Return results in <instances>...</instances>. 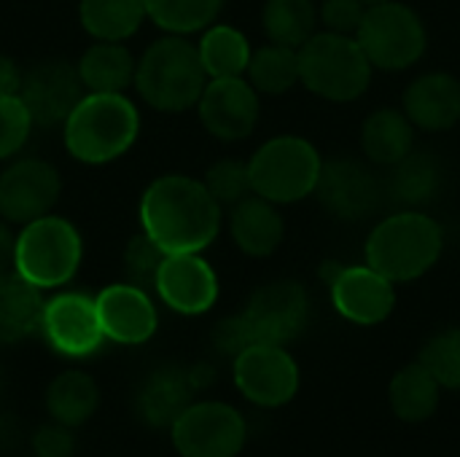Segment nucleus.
<instances>
[{
    "mask_svg": "<svg viewBox=\"0 0 460 457\" xmlns=\"http://www.w3.org/2000/svg\"><path fill=\"white\" fill-rule=\"evenodd\" d=\"M140 224L164 253H199L218 237L221 205L202 180L162 175L140 199Z\"/></svg>",
    "mask_w": 460,
    "mask_h": 457,
    "instance_id": "1",
    "label": "nucleus"
},
{
    "mask_svg": "<svg viewBox=\"0 0 460 457\" xmlns=\"http://www.w3.org/2000/svg\"><path fill=\"white\" fill-rule=\"evenodd\" d=\"M445 250V229L423 210H399L367 237L364 259L391 283H412L431 272Z\"/></svg>",
    "mask_w": 460,
    "mask_h": 457,
    "instance_id": "2",
    "label": "nucleus"
},
{
    "mask_svg": "<svg viewBox=\"0 0 460 457\" xmlns=\"http://www.w3.org/2000/svg\"><path fill=\"white\" fill-rule=\"evenodd\" d=\"M62 127L73 159L108 164L132 148L140 132V116L124 92H86Z\"/></svg>",
    "mask_w": 460,
    "mask_h": 457,
    "instance_id": "3",
    "label": "nucleus"
},
{
    "mask_svg": "<svg viewBox=\"0 0 460 457\" xmlns=\"http://www.w3.org/2000/svg\"><path fill=\"white\" fill-rule=\"evenodd\" d=\"M208 83L199 51L181 35H167L151 43L137 67L135 86L140 97L164 113H183L194 108Z\"/></svg>",
    "mask_w": 460,
    "mask_h": 457,
    "instance_id": "4",
    "label": "nucleus"
},
{
    "mask_svg": "<svg viewBox=\"0 0 460 457\" xmlns=\"http://www.w3.org/2000/svg\"><path fill=\"white\" fill-rule=\"evenodd\" d=\"M299 83L329 102H353L367 94L375 67L353 35L318 30L299 48Z\"/></svg>",
    "mask_w": 460,
    "mask_h": 457,
    "instance_id": "5",
    "label": "nucleus"
},
{
    "mask_svg": "<svg viewBox=\"0 0 460 457\" xmlns=\"http://www.w3.org/2000/svg\"><path fill=\"white\" fill-rule=\"evenodd\" d=\"M321 167L323 159L307 137L278 135L248 159L251 189L275 205H294L315 194Z\"/></svg>",
    "mask_w": 460,
    "mask_h": 457,
    "instance_id": "6",
    "label": "nucleus"
},
{
    "mask_svg": "<svg viewBox=\"0 0 460 457\" xmlns=\"http://www.w3.org/2000/svg\"><path fill=\"white\" fill-rule=\"evenodd\" d=\"M84 242L78 229L59 215H40L16 234V275L38 291L70 283L81 267Z\"/></svg>",
    "mask_w": 460,
    "mask_h": 457,
    "instance_id": "7",
    "label": "nucleus"
},
{
    "mask_svg": "<svg viewBox=\"0 0 460 457\" xmlns=\"http://www.w3.org/2000/svg\"><path fill=\"white\" fill-rule=\"evenodd\" d=\"M375 70L402 73L418 65L429 48V32L420 13L399 0L369 5L356 32Z\"/></svg>",
    "mask_w": 460,
    "mask_h": 457,
    "instance_id": "8",
    "label": "nucleus"
},
{
    "mask_svg": "<svg viewBox=\"0 0 460 457\" xmlns=\"http://www.w3.org/2000/svg\"><path fill=\"white\" fill-rule=\"evenodd\" d=\"M315 197L332 218L356 224L372 218L383 207L385 180L375 172V164L369 162L334 156L321 167Z\"/></svg>",
    "mask_w": 460,
    "mask_h": 457,
    "instance_id": "9",
    "label": "nucleus"
},
{
    "mask_svg": "<svg viewBox=\"0 0 460 457\" xmlns=\"http://www.w3.org/2000/svg\"><path fill=\"white\" fill-rule=\"evenodd\" d=\"M334 310L356 326H377L396 307V283L364 264L329 261L321 269Z\"/></svg>",
    "mask_w": 460,
    "mask_h": 457,
    "instance_id": "10",
    "label": "nucleus"
},
{
    "mask_svg": "<svg viewBox=\"0 0 460 457\" xmlns=\"http://www.w3.org/2000/svg\"><path fill=\"white\" fill-rule=\"evenodd\" d=\"M170 431L181 457H237L248 439L243 415L224 401L189 404Z\"/></svg>",
    "mask_w": 460,
    "mask_h": 457,
    "instance_id": "11",
    "label": "nucleus"
},
{
    "mask_svg": "<svg viewBox=\"0 0 460 457\" xmlns=\"http://www.w3.org/2000/svg\"><path fill=\"white\" fill-rule=\"evenodd\" d=\"M243 318L256 345L286 347L310 323V296L296 280H275L251 296Z\"/></svg>",
    "mask_w": 460,
    "mask_h": 457,
    "instance_id": "12",
    "label": "nucleus"
},
{
    "mask_svg": "<svg viewBox=\"0 0 460 457\" xmlns=\"http://www.w3.org/2000/svg\"><path fill=\"white\" fill-rule=\"evenodd\" d=\"M38 331L54 353L73 361L94 356L105 342L94 299L78 291L57 294L43 302Z\"/></svg>",
    "mask_w": 460,
    "mask_h": 457,
    "instance_id": "13",
    "label": "nucleus"
},
{
    "mask_svg": "<svg viewBox=\"0 0 460 457\" xmlns=\"http://www.w3.org/2000/svg\"><path fill=\"white\" fill-rule=\"evenodd\" d=\"M234 385L256 407L275 409L299 391V366L280 345H253L234 358Z\"/></svg>",
    "mask_w": 460,
    "mask_h": 457,
    "instance_id": "14",
    "label": "nucleus"
},
{
    "mask_svg": "<svg viewBox=\"0 0 460 457\" xmlns=\"http://www.w3.org/2000/svg\"><path fill=\"white\" fill-rule=\"evenodd\" d=\"M197 108L202 127L224 143L245 140L259 124V92L245 75L208 78Z\"/></svg>",
    "mask_w": 460,
    "mask_h": 457,
    "instance_id": "15",
    "label": "nucleus"
},
{
    "mask_svg": "<svg viewBox=\"0 0 460 457\" xmlns=\"http://www.w3.org/2000/svg\"><path fill=\"white\" fill-rule=\"evenodd\" d=\"M59 172L43 159H16L0 175V218L8 224H30L49 215L59 197Z\"/></svg>",
    "mask_w": 460,
    "mask_h": 457,
    "instance_id": "16",
    "label": "nucleus"
},
{
    "mask_svg": "<svg viewBox=\"0 0 460 457\" xmlns=\"http://www.w3.org/2000/svg\"><path fill=\"white\" fill-rule=\"evenodd\" d=\"M19 97L24 108L30 110V119L35 127H59L67 121L73 108L84 97V83L78 78V70L67 62L49 59L35 67H30L22 75Z\"/></svg>",
    "mask_w": 460,
    "mask_h": 457,
    "instance_id": "17",
    "label": "nucleus"
},
{
    "mask_svg": "<svg viewBox=\"0 0 460 457\" xmlns=\"http://www.w3.org/2000/svg\"><path fill=\"white\" fill-rule=\"evenodd\" d=\"M156 296L181 315H202L218 299V277L199 253H167L154 280Z\"/></svg>",
    "mask_w": 460,
    "mask_h": 457,
    "instance_id": "18",
    "label": "nucleus"
},
{
    "mask_svg": "<svg viewBox=\"0 0 460 457\" xmlns=\"http://www.w3.org/2000/svg\"><path fill=\"white\" fill-rule=\"evenodd\" d=\"M105 339L119 345H143L156 334L159 315L146 288L116 283L94 296Z\"/></svg>",
    "mask_w": 460,
    "mask_h": 457,
    "instance_id": "19",
    "label": "nucleus"
},
{
    "mask_svg": "<svg viewBox=\"0 0 460 457\" xmlns=\"http://www.w3.org/2000/svg\"><path fill=\"white\" fill-rule=\"evenodd\" d=\"M402 110L420 132H447L460 121V81L453 73L418 75L402 97Z\"/></svg>",
    "mask_w": 460,
    "mask_h": 457,
    "instance_id": "20",
    "label": "nucleus"
},
{
    "mask_svg": "<svg viewBox=\"0 0 460 457\" xmlns=\"http://www.w3.org/2000/svg\"><path fill=\"white\" fill-rule=\"evenodd\" d=\"M445 189V164L431 151L412 148L402 162L388 167L385 197L402 210H423Z\"/></svg>",
    "mask_w": 460,
    "mask_h": 457,
    "instance_id": "21",
    "label": "nucleus"
},
{
    "mask_svg": "<svg viewBox=\"0 0 460 457\" xmlns=\"http://www.w3.org/2000/svg\"><path fill=\"white\" fill-rule=\"evenodd\" d=\"M229 234L234 245L253 259L272 256L286 240V221L275 202L251 194L229 213Z\"/></svg>",
    "mask_w": 460,
    "mask_h": 457,
    "instance_id": "22",
    "label": "nucleus"
},
{
    "mask_svg": "<svg viewBox=\"0 0 460 457\" xmlns=\"http://www.w3.org/2000/svg\"><path fill=\"white\" fill-rule=\"evenodd\" d=\"M418 129L402 108H377L361 124V151L375 167H394L415 148Z\"/></svg>",
    "mask_w": 460,
    "mask_h": 457,
    "instance_id": "23",
    "label": "nucleus"
},
{
    "mask_svg": "<svg viewBox=\"0 0 460 457\" xmlns=\"http://www.w3.org/2000/svg\"><path fill=\"white\" fill-rule=\"evenodd\" d=\"M191 393L194 385L189 380V372L178 366L156 369L146 377L137 393V415L151 428H172L181 412L191 404Z\"/></svg>",
    "mask_w": 460,
    "mask_h": 457,
    "instance_id": "24",
    "label": "nucleus"
},
{
    "mask_svg": "<svg viewBox=\"0 0 460 457\" xmlns=\"http://www.w3.org/2000/svg\"><path fill=\"white\" fill-rule=\"evenodd\" d=\"M135 67L137 62L121 40H97L75 65L86 92H124L135 83Z\"/></svg>",
    "mask_w": 460,
    "mask_h": 457,
    "instance_id": "25",
    "label": "nucleus"
},
{
    "mask_svg": "<svg viewBox=\"0 0 460 457\" xmlns=\"http://www.w3.org/2000/svg\"><path fill=\"white\" fill-rule=\"evenodd\" d=\"M43 299L16 272L0 275V345H16L32 337L40 326Z\"/></svg>",
    "mask_w": 460,
    "mask_h": 457,
    "instance_id": "26",
    "label": "nucleus"
},
{
    "mask_svg": "<svg viewBox=\"0 0 460 457\" xmlns=\"http://www.w3.org/2000/svg\"><path fill=\"white\" fill-rule=\"evenodd\" d=\"M439 382L431 377V372L418 361L396 372L388 388L391 409L404 423H423L429 420L439 407Z\"/></svg>",
    "mask_w": 460,
    "mask_h": 457,
    "instance_id": "27",
    "label": "nucleus"
},
{
    "mask_svg": "<svg viewBox=\"0 0 460 457\" xmlns=\"http://www.w3.org/2000/svg\"><path fill=\"white\" fill-rule=\"evenodd\" d=\"M100 404V391L94 380L84 372H62L46 388V409L54 423L67 428L84 426Z\"/></svg>",
    "mask_w": 460,
    "mask_h": 457,
    "instance_id": "28",
    "label": "nucleus"
},
{
    "mask_svg": "<svg viewBox=\"0 0 460 457\" xmlns=\"http://www.w3.org/2000/svg\"><path fill=\"white\" fill-rule=\"evenodd\" d=\"M197 51L208 78H237L245 75L253 48L240 30L229 24H210Z\"/></svg>",
    "mask_w": 460,
    "mask_h": 457,
    "instance_id": "29",
    "label": "nucleus"
},
{
    "mask_svg": "<svg viewBox=\"0 0 460 457\" xmlns=\"http://www.w3.org/2000/svg\"><path fill=\"white\" fill-rule=\"evenodd\" d=\"M81 24L97 40H124L146 19V0H81Z\"/></svg>",
    "mask_w": 460,
    "mask_h": 457,
    "instance_id": "30",
    "label": "nucleus"
},
{
    "mask_svg": "<svg viewBox=\"0 0 460 457\" xmlns=\"http://www.w3.org/2000/svg\"><path fill=\"white\" fill-rule=\"evenodd\" d=\"M261 24L272 43L299 48L321 27L318 5L313 0H267L261 8Z\"/></svg>",
    "mask_w": 460,
    "mask_h": 457,
    "instance_id": "31",
    "label": "nucleus"
},
{
    "mask_svg": "<svg viewBox=\"0 0 460 457\" xmlns=\"http://www.w3.org/2000/svg\"><path fill=\"white\" fill-rule=\"evenodd\" d=\"M245 75L259 94H286L299 83V54L291 46L270 40L267 46L251 51Z\"/></svg>",
    "mask_w": 460,
    "mask_h": 457,
    "instance_id": "32",
    "label": "nucleus"
},
{
    "mask_svg": "<svg viewBox=\"0 0 460 457\" xmlns=\"http://www.w3.org/2000/svg\"><path fill=\"white\" fill-rule=\"evenodd\" d=\"M221 8L224 0H146V16L170 35L208 30Z\"/></svg>",
    "mask_w": 460,
    "mask_h": 457,
    "instance_id": "33",
    "label": "nucleus"
},
{
    "mask_svg": "<svg viewBox=\"0 0 460 457\" xmlns=\"http://www.w3.org/2000/svg\"><path fill=\"white\" fill-rule=\"evenodd\" d=\"M420 364L431 372L439 388L460 391V326L434 334L420 350Z\"/></svg>",
    "mask_w": 460,
    "mask_h": 457,
    "instance_id": "34",
    "label": "nucleus"
},
{
    "mask_svg": "<svg viewBox=\"0 0 460 457\" xmlns=\"http://www.w3.org/2000/svg\"><path fill=\"white\" fill-rule=\"evenodd\" d=\"M205 189L210 191V197L224 207H234L237 202H243L245 197L253 194L251 189V175H248V162L240 159H221L213 167H208L205 172Z\"/></svg>",
    "mask_w": 460,
    "mask_h": 457,
    "instance_id": "35",
    "label": "nucleus"
},
{
    "mask_svg": "<svg viewBox=\"0 0 460 457\" xmlns=\"http://www.w3.org/2000/svg\"><path fill=\"white\" fill-rule=\"evenodd\" d=\"M32 127L35 124L30 119V110L24 108L19 94L0 97V162L16 156L24 148Z\"/></svg>",
    "mask_w": 460,
    "mask_h": 457,
    "instance_id": "36",
    "label": "nucleus"
},
{
    "mask_svg": "<svg viewBox=\"0 0 460 457\" xmlns=\"http://www.w3.org/2000/svg\"><path fill=\"white\" fill-rule=\"evenodd\" d=\"M167 253L154 242L148 240L146 234H137L127 242L124 248V272H127V280L137 288H154V280H156V272H159V264Z\"/></svg>",
    "mask_w": 460,
    "mask_h": 457,
    "instance_id": "37",
    "label": "nucleus"
},
{
    "mask_svg": "<svg viewBox=\"0 0 460 457\" xmlns=\"http://www.w3.org/2000/svg\"><path fill=\"white\" fill-rule=\"evenodd\" d=\"M367 3L361 0H323L318 5V22L323 30L337 32V35H353L358 32L364 13H367Z\"/></svg>",
    "mask_w": 460,
    "mask_h": 457,
    "instance_id": "38",
    "label": "nucleus"
},
{
    "mask_svg": "<svg viewBox=\"0 0 460 457\" xmlns=\"http://www.w3.org/2000/svg\"><path fill=\"white\" fill-rule=\"evenodd\" d=\"M213 345H216L218 353L232 356V358H237L243 350H248V347L256 345L253 342V334H251V329H248V323L243 318V312L240 315H232V318H224L213 329Z\"/></svg>",
    "mask_w": 460,
    "mask_h": 457,
    "instance_id": "39",
    "label": "nucleus"
},
{
    "mask_svg": "<svg viewBox=\"0 0 460 457\" xmlns=\"http://www.w3.org/2000/svg\"><path fill=\"white\" fill-rule=\"evenodd\" d=\"M32 455L35 457H70L73 455V434L62 423H46L32 434Z\"/></svg>",
    "mask_w": 460,
    "mask_h": 457,
    "instance_id": "40",
    "label": "nucleus"
},
{
    "mask_svg": "<svg viewBox=\"0 0 460 457\" xmlns=\"http://www.w3.org/2000/svg\"><path fill=\"white\" fill-rule=\"evenodd\" d=\"M16 272V234L8 229V221H0V275Z\"/></svg>",
    "mask_w": 460,
    "mask_h": 457,
    "instance_id": "41",
    "label": "nucleus"
},
{
    "mask_svg": "<svg viewBox=\"0 0 460 457\" xmlns=\"http://www.w3.org/2000/svg\"><path fill=\"white\" fill-rule=\"evenodd\" d=\"M19 86H22V70L13 65V59L0 57V97L19 94Z\"/></svg>",
    "mask_w": 460,
    "mask_h": 457,
    "instance_id": "42",
    "label": "nucleus"
},
{
    "mask_svg": "<svg viewBox=\"0 0 460 457\" xmlns=\"http://www.w3.org/2000/svg\"><path fill=\"white\" fill-rule=\"evenodd\" d=\"M361 3H367V5H377V3H388V0H361Z\"/></svg>",
    "mask_w": 460,
    "mask_h": 457,
    "instance_id": "43",
    "label": "nucleus"
}]
</instances>
